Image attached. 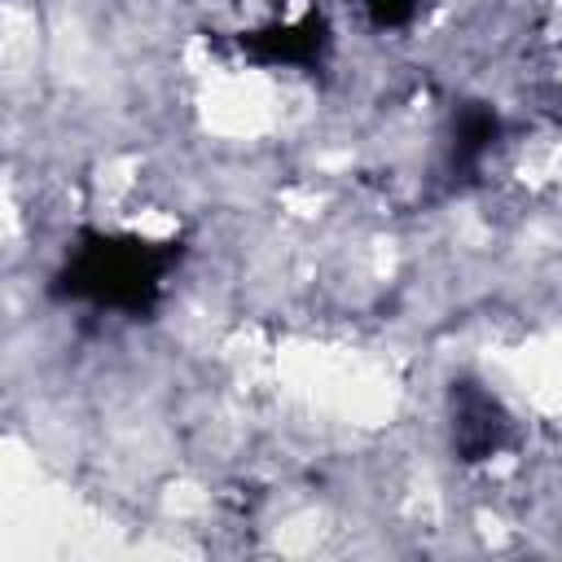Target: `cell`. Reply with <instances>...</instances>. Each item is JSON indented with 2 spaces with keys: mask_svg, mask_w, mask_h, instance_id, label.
I'll return each mask as SVG.
<instances>
[{
  "mask_svg": "<svg viewBox=\"0 0 562 562\" xmlns=\"http://www.w3.org/2000/svg\"><path fill=\"white\" fill-rule=\"evenodd\" d=\"M413 13H417V0H369V22H373L378 31L404 26Z\"/></svg>",
  "mask_w": 562,
  "mask_h": 562,
  "instance_id": "5b68a950",
  "label": "cell"
},
{
  "mask_svg": "<svg viewBox=\"0 0 562 562\" xmlns=\"http://www.w3.org/2000/svg\"><path fill=\"white\" fill-rule=\"evenodd\" d=\"M325 18L307 13L299 22H277L241 35V48L263 66H316L325 53Z\"/></svg>",
  "mask_w": 562,
  "mask_h": 562,
  "instance_id": "3957f363",
  "label": "cell"
},
{
  "mask_svg": "<svg viewBox=\"0 0 562 562\" xmlns=\"http://www.w3.org/2000/svg\"><path fill=\"white\" fill-rule=\"evenodd\" d=\"M509 435L505 408L474 382L452 386V448L461 461H483L492 457Z\"/></svg>",
  "mask_w": 562,
  "mask_h": 562,
  "instance_id": "7a4b0ae2",
  "label": "cell"
},
{
  "mask_svg": "<svg viewBox=\"0 0 562 562\" xmlns=\"http://www.w3.org/2000/svg\"><path fill=\"white\" fill-rule=\"evenodd\" d=\"M496 132H501V123H496V114H492L487 105H465V110L457 114L452 162H457V167H474V162H479V158L492 149Z\"/></svg>",
  "mask_w": 562,
  "mask_h": 562,
  "instance_id": "277c9868",
  "label": "cell"
},
{
  "mask_svg": "<svg viewBox=\"0 0 562 562\" xmlns=\"http://www.w3.org/2000/svg\"><path fill=\"white\" fill-rule=\"evenodd\" d=\"M176 263V241H145L132 233H83L61 272L53 277V294L123 316H145L162 299L167 272Z\"/></svg>",
  "mask_w": 562,
  "mask_h": 562,
  "instance_id": "6da1fadb",
  "label": "cell"
}]
</instances>
